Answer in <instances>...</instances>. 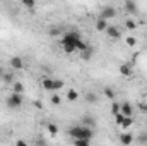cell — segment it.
<instances>
[{
    "label": "cell",
    "instance_id": "52a82bcc",
    "mask_svg": "<svg viewBox=\"0 0 147 146\" xmlns=\"http://www.w3.org/2000/svg\"><path fill=\"white\" fill-rule=\"evenodd\" d=\"M118 71H120V74H121L123 77H132V76H134V69H132V64H121Z\"/></svg>",
    "mask_w": 147,
    "mask_h": 146
},
{
    "label": "cell",
    "instance_id": "484cf974",
    "mask_svg": "<svg viewBox=\"0 0 147 146\" xmlns=\"http://www.w3.org/2000/svg\"><path fill=\"white\" fill-rule=\"evenodd\" d=\"M123 119H125V115H123L121 112H118V113H115V124H116V126H120V124L123 122Z\"/></svg>",
    "mask_w": 147,
    "mask_h": 146
},
{
    "label": "cell",
    "instance_id": "4316f807",
    "mask_svg": "<svg viewBox=\"0 0 147 146\" xmlns=\"http://www.w3.org/2000/svg\"><path fill=\"white\" fill-rule=\"evenodd\" d=\"M120 107H121V103H118V102H115L113 100V105H111V113L115 115V113H118L120 112Z\"/></svg>",
    "mask_w": 147,
    "mask_h": 146
},
{
    "label": "cell",
    "instance_id": "8992f818",
    "mask_svg": "<svg viewBox=\"0 0 147 146\" xmlns=\"http://www.w3.org/2000/svg\"><path fill=\"white\" fill-rule=\"evenodd\" d=\"M106 35H108V38H111V40H120V38H121V31H120V28H116V26H108V28H106Z\"/></svg>",
    "mask_w": 147,
    "mask_h": 146
},
{
    "label": "cell",
    "instance_id": "7c38bea8",
    "mask_svg": "<svg viewBox=\"0 0 147 146\" xmlns=\"http://www.w3.org/2000/svg\"><path fill=\"white\" fill-rule=\"evenodd\" d=\"M106 28H108V21L103 19V17H99V19L96 21V29H98V31H106Z\"/></svg>",
    "mask_w": 147,
    "mask_h": 146
},
{
    "label": "cell",
    "instance_id": "30bf717a",
    "mask_svg": "<svg viewBox=\"0 0 147 146\" xmlns=\"http://www.w3.org/2000/svg\"><path fill=\"white\" fill-rule=\"evenodd\" d=\"M125 10H127L128 14H135V12H137V3H135L134 0H127V2H125Z\"/></svg>",
    "mask_w": 147,
    "mask_h": 146
},
{
    "label": "cell",
    "instance_id": "d6986e66",
    "mask_svg": "<svg viewBox=\"0 0 147 146\" xmlns=\"http://www.w3.org/2000/svg\"><path fill=\"white\" fill-rule=\"evenodd\" d=\"M48 36H50V38H58V36H62V29H60V28H51V29L48 31Z\"/></svg>",
    "mask_w": 147,
    "mask_h": 146
},
{
    "label": "cell",
    "instance_id": "44dd1931",
    "mask_svg": "<svg viewBox=\"0 0 147 146\" xmlns=\"http://www.w3.org/2000/svg\"><path fill=\"white\" fill-rule=\"evenodd\" d=\"M77 98H79V93H77L75 89H69V91H67V100H69V102H75Z\"/></svg>",
    "mask_w": 147,
    "mask_h": 146
},
{
    "label": "cell",
    "instance_id": "277c9868",
    "mask_svg": "<svg viewBox=\"0 0 147 146\" xmlns=\"http://www.w3.org/2000/svg\"><path fill=\"white\" fill-rule=\"evenodd\" d=\"M99 17H103V19H106V21L115 19V17H116V9H115V7H111V5H106L105 9H101Z\"/></svg>",
    "mask_w": 147,
    "mask_h": 146
},
{
    "label": "cell",
    "instance_id": "4fadbf2b",
    "mask_svg": "<svg viewBox=\"0 0 147 146\" xmlns=\"http://www.w3.org/2000/svg\"><path fill=\"white\" fill-rule=\"evenodd\" d=\"M43 88L46 91H53V77H43Z\"/></svg>",
    "mask_w": 147,
    "mask_h": 146
},
{
    "label": "cell",
    "instance_id": "f546056e",
    "mask_svg": "<svg viewBox=\"0 0 147 146\" xmlns=\"http://www.w3.org/2000/svg\"><path fill=\"white\" fill-rule=\"evenodd\" d=\"M125 41H127V45H128V46H135V45H137V40H135L134 36H127Z\"/></svg>",
    "mask_w": 147,
    "mask_h": 146
},
{
    "label": "cell",
    "instance_id": "7402d4cb",
    "mask_svg": "<svg viewBox=\"0 0 147 146\" xmlns=\"http://www.w3.org/2000/svg\"><path fill=\"white\" fill-rule=\"evenodd\" d=\"M2 81L5 83V84H10V83H14V74L12 72H5L2 76Z\"/></svg>",
    "mask_w": 147,
    "mask_h": 146
},
{
    "label": "cell",
    "instance_id": "6da1fadb",
    "mask_svg": "<svg viewBox=\"0 0 147 146\" xmlns=\"http://www.w3.org/2000/svg\"><path fill=\"white\" fill-rule=\"evenodd\" d=\"M60 45L63 48L65 53H75V52H82L87 48V43L82 41V36L80 33L77 31H65L62 33V38H60Z\"/></svg>",
    "mask_w": 147,
    "mask_h": 146
},
{
    "label": "cell",
    "instance_id": "9a60e30c",
    "mask_svg": "<svg viewBox=\"0 0 147 146\" xmlns=\"http://www.w3.org/2000/svg\"><path fill=\"white\" fill-rule=\"evenodd\" d=\"M82 124H84V126H89V127H92V129L96 127V122H94V119H92L91 115H84V117H82Z\"/></svg>",
    "mask_w": 147,
    "mask_h": 146
},
{
    "label": "cell",
    "instance_id": "2e32d148",
    "mask_svg": "<svg viewBox=\"0 0 147 146\" xmlns=\"http://www.w3.org/2000/svg\"><path fill=\"white\" fill-rule=\"evenodd\" d=\"M80 57H82L84 60H91V57H92V48L87 46L86 50H82V52H80Z\"/></svg>",
    "mask_w": 147,
    "mask_h": 146
},
{
    "label": "cell",
    "instance_id": "5bb4252c",
    "mask_svg": "<svg viewBox=\"0 0 147 146\" xmlns=\"http://www.w3.org/2000/svg\"><path fill=\"white\" fill-rule=\"evenodd\" d=\"M12 91L22 95V93H24V84H22L21 81H14V83H12Z\"/></svg>",
    "mask_w": 147,
    "mask_h": 146
},
{
    "label": "cell",
    "instance_id": "d6a6232c",
    "mask_svg": "<svg viewBox=\"0 0 147 146\" xmlns=\"http://www.w3.org/2000/svg\"><path fill=\"white\" fill-rule=\"evenodd\" d=\"M2 76H3V72H2V69H0V79H2Z\"/></svg>",
    "mask_w": 147,
    "mask_h": 146
},
{
    "label": "cell",
    "instance_id": "e0dca14e",
    "mask_svg": "<svg viewBox=\"0 0 147 146\" xmlns=\"http://www.w3.org/2000/svg\"><path fill=\"white\" fill-rule=\"evenodd\" d=\"M132 124H134V119L125 115V119H123V122L120 124V127H121V129H128V127H132Z\"/></svg>",
    "mask_w": 147,
    "mask_h": 146
},
{
    "label": "cell",
    "instance_id": "5b68a950",
    "mask_svg": "<svg viewBox=\"0 0 147 146\" xmlns=\"http://www.w3.org/2000/svg\"><path fill=\"white\" fill-rule=\"evenodd\" d=\"M9 65H10L14 71H21V69L24 67V60H22L21 57H17V55H16V57H12V59L9 60Z\"/></svg>",
    "mask_w": 147,
    "mask_h": 146
},
{
    "label": "cell",
    "instance_id": "7a4b0ae2",
    "mask_svg": "<svg viewBox=\"0 0 147 146\" xmlns=\"http://www.w3.org/2000/svg\"><path fill=\"white\" fill-rule=\"evenodd\" d=\"M69 136L72 138V139H80V138H86V139H92V136H94V129L92 127H89V126H74L70 127L69 131Z\"/></svg>",
    "mask_w": 147,
    "mask_h": 146
},
{
    "label": "cell",
    "instance_id": "cb8c5ba5",
    "mask_svg": "<svg viewBox=\"0 0 147 146\" xmlns=\"http://www.w3.org/2000/svg\"><path fill=\"white\" fill-rule=\"evenodd\" d=\"M103 93H105V96H106V98H110V100H115V91H113V88L106 86V88L103 89Z\"/></svg>",
    "mask_w": 147,
    "mask_h": 146
},
{
    "label": "cell",
    "instance_id": "3957f363",
    "mask_svg": "<svg viewBox=\"0 0 147 146\" xmlns=\"http://www.w3.org/2000/svg\"><path fill=\"white\" fill-rule=\"evenodd\" d=\"M5 105H7L10 110L21 108V105H22V95H21V93H14V91H12V93L7 96V100H5Z\"/></svg>",
    "mask_w": 147,
    "mask_h": 146
},
{
    "label": "cell",
    "instance_id": "ffe728a7",
    "mask_svg": "<svg viewBox=\"0 0 147 146\" xmlns=\"http://www.w3.org/2000/svg\"><path fill=\"white\" fill-rule=\"evenodd\" d=\"M22 2V5L26 7V9H29V10H34V7H36V0H21Z\"/></svg>",
    "mask_w": 147,
    "mask_h": 146
},
{
    "label": "cell",
    "instance_id": "ac0fdd59",
    "mask_svg": "<svg viewBox=\"0 0 147 146\" xmlns=\"http://www.w3.org/2000/svg\"><path fill=\"white\" fill-rule=\"evenodd\" d=\"M63 88V81L62 79H53V93H58Z\"/></svg>",
    "mask_w": 147,
    "mask_h": 146
},
{
    "label": "cell",
    "instance_id": "83f0119b",
    "mask_svg": "<svg viewBox=\"0 0 147 146\" xmlns=\"http://www.w3.org/2000/svg\"><path fill=\"white\" fill-rule=\"evenodd\" d=\"M51 103H53V105H60V103H62V98H60L58 93H53V96H51Z\"/></svg>",
    "mask_w": 147,
    "mask_h": 146
},
{
    "label": "cell",
    "instance_id": "4dcf8cb0",
    "mask_svg": "<svg viewBox=\"0 0 147 146\" xmlns=\"http://www.w3.org/2000/svg\"><path fill=\"white\" fill-rule=\"evenodd\" d=\"M137 143H140V145H147V132L146 134H140V136L137 138Z\"/></svg>",
    "mask_w": 147,
    "mask_h": 146
},
{
    "label": "cell",
    "instance_id": "1f68e13d",
    "mask_svg": "<svg viewBox=\"0 0 147 146\" xmlns=\"http://www.w3.org/2000/svg\"><path fill=\"white\" fill-rule=\"evenodd\" d=\"M139 108H140L142 113H146V115H147V103H140V105H139Z\"/></svg>",
    "mask_w": 147,
    "mask_h": 146
},
{
    "label": "cell",
    "instance_id": "8fae6325",
    "mask_svg": "<svg viewBox=\"0 0 147 146\" xmlns=\"http://www.w3.org/2000/svg\"><path fill=\"white\" fill-rule=\"evenodd\" d=\"M86 102L91 103V105L98 103V95H96V91H86Z\"/></svg>",
    "mask_w": 147,
    "mask_h": 146
},
{
    "label": "cell",
    "instance_id": "f1b7e54d",
    "mask_svg": "<svg viewBox=\"0 0 147 146\" xmlns=\"http://www.w3.org/2000/svg\"><path fill=\"white\" fill-rule=\"evenodd\" d=\"M125 26H127L128 29H135V28H137V23H135L134 19H127V23H125Z\"/></svg>",
    "mask_w": 147,
    "mask_h": 146
},
{
    "label": "cell",
    "instance_id": "ba28073f",
    "mask_svg": "<svg viewBox=\"0 0 147 146\" xmlns=\"http://www.w3.org/2000/svg\"><path fill=\"white\" fill-rule=\"evenodd\" d=\"M120 112H121L123 115H127V117H134V105L128 103V102H125V103H121Z\"/></svg>",
    "mask_w": 147,
    "mask_h": 146
},
{
    "label": "cell",
    "instance_id": "603a6c76",
    "mask_svg": "<svg viewBox=\"0 0 147 146\" xmlns=\"http://www.w3.org/2000/svg\"><path fill=\"white\" fill-rule=\"evenodd\" d=\"M46 131L50 132V136H57V134H58V127H57L55 124H48V126H46Z\"/></svg>",
    "mask_w": 147,
    "mask_h": 146
},
{
    "label": "cell",
    "instance_id": "d4e9b609",
    "mask_svg": "<svg viewBox=\"0 0 147 146\" xmlns=\"http://www.w3.org/2000/svg\"><path fill=\"white\" fill-rule=\"evenodd\" d=\"M74 143H75L77 146H89V145H91V139L80 138V139H74Z\"/></svg>",
    "mask_w": 147,
    "mask_h": 146
},
{
    "label": "cell",
    "instance_id": "9c48e42d",
    "mask_svg": "<svg viewBox=\"0 0 147 146\" xmlns=\"http://www.w3.org/2000/svg\"><path fill=\"white\" fill-rule=\"evenodd\" d=\"M120 143H121L123 146L132 145V143H134V136H132L130 132H123V134L120 136Z\"/></svg>",
    "mask_w": 147,
    "mask_h": 146
}]
</instances>
